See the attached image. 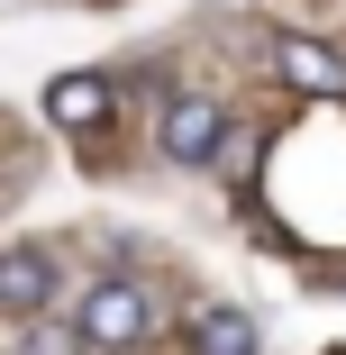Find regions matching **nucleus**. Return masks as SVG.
<instances>
[{
	"instance_id": "obj_4",
	"label": "nucleus",
	"mask_w": 346,
	"mask_h": 355,
	"mask_svg": "<svg viewBox=\"0 0 346 355\" xmlns=\"http://www.w3.org/2000/svg\"><path fill=\"white\" fill-rule=\"evenodd\" d=\"M55 310V255L46 246H0V319H46Z\"/></svg>"
},
{
	"instance_id": "obj_6",
	"label": "nucleus",
	"mask_w": 346,
	"mask_h": 355,
	"mask_svg": "<svg viewBox=\"0 0 346 355\" xmlns=\"http://www.w3.org/2000/svg\"><path fill=\"white\" fill-rule=\"evenodd\" d=\"M255 346H264L255 310H228V301H219V310L191 319V355H255Z\"/></svg>"
},
{
	"instance_id": "obj_1",
	"label": "nucleus",
	"mask_w": 346,
	"mask_h": 355,
	"mask_svg": "<svg viewBox=\"0 0 346 355\" xmlns=\"http://www.w3.org/2000/svg\"><path fill=\"white\" fill-rule=\"evenodd\" d=\"M73 328L92 355H137V346H155V301H146V282H128V273H101L92 292L73 301Z\"/></svg>"
},
{
	"instance_id": "obj_7",
	"label": "nucleus",
	"mask_w": 346,
	"mask_h": 355,
	"mask_svg": "<svg viewBox=\"0 0 346 355\" xmlns=\"http://www.w3.org/2000/svg\"><path fill=\"white\" fill-rule=\"evenodd\" d=\"M10 355H92V346H83V328H73V319H37V328H19V346H10Z\"/></svg>"
},
{
	"instance_id": "obj_3",
	"label": "nucleus",
	"mask_w": 346,
	"mask_h": 355,
	"mask_svg": "<svg viewBox=\"0 0 346 355\" xmlns=\"http://www.w3.org/2000/svg\"><path fill=\"white\" fill-rule=\"evenodd\" d=\"M273 73H283L301 101H346V55L301 37V28H273Z\"/></svg>"
},
{
	"instance_id": "obj_2",
	"label": "nucleus",
	"mask_w": 346,
	"mask_h": 355,
	"mask_svg": "<svg viewBox=\"0 0 346 355\" xmlns=\"http://www.w3.org/2000/svg\"><path fill=\"white\" fill-rule=\"evenodd\" d=\"M219 146H228V110H219L210 92H173L164 119H155V155L191 173V164H210Z\"/></svg>"
},
{
	"instance_id": "obj_5",
	"label": "nucleus",
	"mask_w": 346,
	"mask_h": 355,
	"mask_svg": "<svg viewBox=\"0 0 346 355\" xmlns=\"http://www.w3.org/2000/svg\"><path fill=\"white\" fill-rule=\"evenodd\" d=\"M110 110H119L110 73H55V92H46V119H55L64 137H92V128H101Z\"/></svg>"
}]
</instances>
